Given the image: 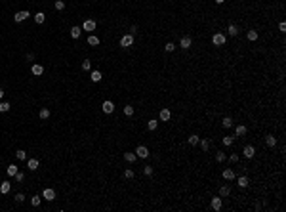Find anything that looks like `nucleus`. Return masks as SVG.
Returning a JSON list of instances; mask_svg holds the SVG:
<instances>
[{
    "instance_id": "nucleus-37",
    "label": "nucleus",
    "mask_w": 286,
    "mask_h": 212,
    "mask_svg": "<svg viewBox=\"0 0 286 212\" xmlns=\"http://www.w3.org/2000/svg\"><path fill=\"white\" fill-rule=\"evenodd\" d=\"M40 201H42V197H38V195H34V197L31 199V205H33V206H38V205H40Z\"/></svg>"
},
{
    "instance_id": "nucleus-8",
    "label": "nucleus",
    "mask_w": 286,
    "mask_h": 212,
    "mask_svg": "<svg viewBox=\"0 0 286 212\" xmlns=\"http://www.w3.org/2000/svg\"><path fill=\"white\" fill-rule=\"evenodd\" d=\"M158 117H160V121H162V122H168L172 118V113H170V109H166V107H164V109H160V115Z\"/></svg>"
},
{
    "instance_id": "nucleus-31",
    "label": "nucleus",
    "mask_w": 286,
    "mask_h": 212,
    "mask_svg": "<svg viewBox=\"0 0 286 212\" xmlns=\"http://www.w3.org/2000/svg\"><path fill=\"white\" fill-rule=\"evenodd\" d=\"M248 40H252V42H254V40H258V31H254V29L248 31Z\"/></svg>"
},
{
    "instance_id": "nucleus-45",
    "label": "nucleus",
    "mask_w": 286,
    "mask_h": 212,
    "mask_svg": "<svg viewBox=\"0 0 286 212\" xmlns=\"http://www.w3.org/2000/svg\"><path fill=\"white\" fill-rule=\"evenodd\" d=\"M143 172L147 174V176H153V166H145V168H143Z\"/></svg>"
},
{
    "instance_id": "nucleus-14",
    "label": "nucleus",
    "mask_w": 286,
    "mask_h": 212,
    "mask_svg": "<svg viewBox=\"0 0 286 212\" xmlns=\"http://www.w3.org/2000/svg\"><path fill=\"white\" fill-rule=\"evenodd\" d=\"M265 143H267L269 147H275L277 145V138H275L273 134H269V136H265Z\"/></svg>"
},
{
    "instance_id": "nucleus-48",
    "label": "nucleus",
    "mask_w": 286,
    "mask_h": 212,
    "mask_svg": "<svg viewBox=\"0 0 286 212\" xmlns=\"http://www.w3.org/2000/svg\"><path fill=\"white\" fill-rule=\"evenodd\" d=\"M136 33H137V27H136V25H132V29H130V34H136Z\"/></svg>"
},
{
    "instance_id": "nucleus-9",
    "label": "nucleus",
    "mask_w": 286,
    "mask_h": 212,
    "mask_svg": "<svg viewBox=\"0 0 286 212\" xmlns=\"http://www.w3.org/2000/svg\"><path fill=\"white\" fill-rule=\"evenodd\" d=\"M31 73H33L34 76H40V75L44 73V67H42V65H38V63H34L33 67H31Z\"/></svg>"
},
{
    "instance_id": "nucleus-41",
    "label": "nucleus",
    "mask_w": 286,
    "mask_h": 212,
    "mask_svg": "<svg viewBox=\"0 0 286 212\" xmlns=\"http://www.w3.org/2000/svg\"><path fill=\"white\" fill-rule=\"evenodd\" d=\"M13 178H15V182H23V180H25V174H23V172H19V170H17V174H15Z\"/></svg>"
},
{
    "instance_id": "nucleus-28",
    "label": "nucleus",
    "mask_w": 286,
    "mask_h": 212,
    "mask_svg": "<svg viewBox=\"0 0 286 212\" xmlns=\"http://www.w3.org/2000/svg\"><path fill=\"white\" fill-rule=\"evenodd\" d=\"M80 33H82V29H80V27H72V29H71V37H72V38H78V37H80Z\"/></svg>"
},
{
    "instance_id": "nucleus-26",
    "label": "nucleus",
    "mask_w": 286,
    "mask_h": 212,
    "mask_svg": "<svg viewBox=\"0 0 286 212\" xmlns=\"http://www.w3.org/2000/svg\"><path fill=\"white\" fill-rule=\"evenodd\" d=\"M10 109H12V105L8 101H0V113H8Z\"/></svg>"
},
{
    "instance_id": "nucleus-38",
    "label": "nucleus",
    "mask_w": 286,
    "mask_h": 212,
    "mask_svg": "<svg viewBox=\"0 0 286 212\" xmlns=\"http://www.w3.org/2000/svg\"><path fill=\"white\" fill-rule=\"evenodd\" d=\"M54 6H55V10H65V2L63 0H55Z\"/></svg>"
},
{
    "instance_id": "nucleus-27",
    "label": "nucleus",
    "mask_w": 286,
    "mask_h": 212,
    "mask_svg": "<svg viewBox=\"0 0 286 212\" xmlns=\"http://www.w3.org/2000/svg\"><path fill=\"white\" fill-rule=\"evenodd\" d=\"M221 126H223V128H231V126H233V118H231V117H225V118L221 121Z\"/></svg>"
},
{
    "instance_id": "nucleus-34",
    "label": "nucleus",
    "mask_w": 286,
    "mask_h": 212,
    "mask_svg": "<svg viewBox=\"0 0 286 212\" xmlns=\"http://www.w3.org/2000/svg\"><path fill=\"white\" fill-rule=\"evenodd\" d=\"M15 157H17V159H19V161H25V159H27V153H25V151H23V149H19V151H17V153H15Z\"/></svg>"
},
{
    "instance_id": "nucleus-35",
    "label": "nucleus",
    "mask_w": 286,
    "mask_h": 212,
    "mask_svg": "<svg viewBox=\"0 0 286 212\" xmlns=\"http://www.w3.org/2000/svg\"><path fill=\"white\" fill-rule=\"evenodd\" d=\"M200 147H202V151H208L210 149V142L208 139H200Z\"/></svg>"
},
{
    "instance_id": "nucleus-23",
    "label": "nucleus",
    "mask_w": 286,
    "mask_h": 212,
    "mask_svg": "<svg viewBox=\"0 0 286 212\" xmlns=\"http://www.w3.org/2000/svg\"><path fill=\"white\" fill-rule=\"evenodd\" d=\"M237 184H238V187H246V185H248V178H246V176H238Z\"/></svg>"
},
{
    "instance_id": "nucleus-18",
    "label": "nucleus",
    "mask_w": 286,
    "mask_h": 212,
    "mask_svg": "<svg viewBox=\"0 0 286 212\" xmlns=\"http://www.w3.org/2000/svg\"><path fill=\"white\" fill-rule=\"evenodd\" d=\"M235 134H237V138H242L244 134H246V126H244V124H238V126L235 128Z\"/></svg>"
},
{
    "instance_id": "nucleus-44",
    "label": "nucleus",
    "mask_w": 286,
    "mask_h": 212,
    "mask_svg": "<svg viewBox=\"0 0 286 212\" xmlns=\"http://www.w3.org/2000/svg\"><path fill=\"white\" fill-rule=\"evenodd\" d=\"M15 201H17V203H23V201H25V195H23V193H17V195H15Z\"/></svg>"
},
{
    "instance_id": "nucleus-5",
    "label": "nucleus",
    "mask_w": 286,
    "mask_h": 212,
    "mask_svg": "<svg viewBox=\"0 0 286 212\" xmlns=\"http://www.w3.org/2000/svg\"><path fill=\"white\" fill-rule=\"evenodd\" d=\"M29 15H31V13L25 12V10H23V12H17V13L13 15V21H15V23H21V21H25V19L29 17Z\"/></svg>"
},
{
    "instance_id": "nucleus-33",
    "label": "nucleus",
    "mask_w": 286,
    "mask_h": 212,
    "mask_svg": "<svg viewBox=\"0 0 286 212\" xmlns=\"http://www.w3.org/2000/svg\"><path fill=\"white\" fill-rule=\"evenodd\" d=\"M48 117H50V109H46V107H44V109H40V118H42V121H46Z\"/></svg>"
},
{
    "instance_id": "nucleus-30",
    "label": "nucleus",
    "mask_w": 286,
    "mask_h": 212,
    "mask_svg": "<svg viewBox=\"0 0 286 212\" xmlns=\"http://www.w3.org/2000/svg\"><path fill=\"white\" fill-rule=\"evenodd\" d=\"M157 126H158V122H157V121H155V118H151V121L147 122V128H149V130H151V132H153V130H157Z\"/></svg>"
},
{
    "instance_id": "nucleus-42",
    "label": "nucleus",
    "mask_w": 286,
    "mask_h": 212,
    "mask_svg": "<svg viewBox=\"0 0 286 212\" xmlns=\"http://www.w3.org/2000/svg\"><path fill=\"white\" fill-rule=\"evenodd\" d=\"M223 145H233V138L231 136H225V138H223Z\"/></svg>"
},
{
    "instance_id": "nucleus-15",
    "label": "nucleus",
    "mask_w": 286,
    "mask_h": 212,
    "mask_svg": "<svg viewBox=\"0 0 286 212\" xmlns=\"http://www.w3.org/2000/svg\"><path fill=\"white\" fill-rule=\"evenodd\" d=\"M231 195V187L229 185H221L220 187V197H229Z\"/></svg>"
},
{
    "instance_id": "nucleus-16",
    "label": "nucleus",
    "mask_w": 286,
    "mask_h": 212,
    "mask_svg": "<svg viewBox=\"0 0 286 212\" xmlns=\"http://www.w3.org/2000/svg\"><path fill=\"white\" fill-rule=\"evenodd\" d=\"M227 33H229V37H237L238 33H240V29L237 27V25H229V29H227Z\"/></svg>"
},
{
    "instance_id": "nucleus-47",
    "label": "nucleus",
    "mask_w": 286,
    "mask_h": 212,
    "mask_svg": "<svg viewBox=\"0 0 286 212\" xmlns=\"http://www.w3.org/2000/svg\"><path fill=\"white\" fill-rule=\"evenodd\" d=\"M279 29H280V33H284V31H286V23L280 21V23H279Z\"/></svg>"
},
{
    "instance_id": "nucleus-25",
    "label": "nucleus",
    "mask_w": 286,
    "mask_h": 212,
    "mask_svg": "<svg viewBox=\"0 0 286 212\" xmlns=\"http://www.w3.org/2000/svg\"><path fill=\"white\" fill-rule=\"evenodd\" d=\"M136 159H137L136 153H124V161H126V163H134Z\"/></svg>"
},
{
    "instance_id": "nucleus-3",
    "label": "nucleus",
    "mask_w": 286,
    "mask_h": 212,
    "mask_svg": "<svg viewBox=\"0 0 286 212\" xmlns=\"http://www.w3.org/2000/svg\"><path fill=\"white\" fill-rule=\"evenodd\" d=\"M101 109H103V113H107V115H111V113L114 111V103L107 100V101H103V103H101Z\"/></svg>"
},
{
    "instance_id": "nucleus-2",
    "label": "nucleus",
    "mask_w": 286,
    "mask_h": 212,
    "mask_svg": "<svg viewBox=\"0 0 286 212\" xmlns=\"http://www.w3.org/2000/svg\"><path fill=\"white\" fill-rule=\"evenodd\" d=\"M225 40H227V37L223 33H216L214 37H212V42H214L216 46H223V44H225Z\"/></svg>"
},
{
    "instance_id": "nucleus-13",
    "label": "nucleus",
    "mask_w": 286,
    "mask_h": 212,
    "mask_svg": "<svg viewBox=\"0 0 286 212\" xmlns=\"http://www.w3.org/2000/svg\"><path fill=\"white\" fill-rule=\"evenodd\" d=\"M38 159H27V168H31V170H36L38 168Z\"/></svg>"
},
{
    "instance_id": "nucleus-32",
    "label": "nucleus",
    "mask_w": 286,
    "mask_h": 212,
    "mask_svg": "<svg viewBox=\"0 0 286 212\" xmlns=\"http://www.w3.org/2000/svg\"><path fill=\"white\" fill-rule=\"evenodd\" d=\"M225 159H227L225 153H223V151H217V155H216V161H217V163H223Z\"/></svg>"
},
{
    "instance_id": "nucleus-29",
    "label": "nucleus",
    "mask_w": 286,
    "mask_h": 212,
    "mask_svg": "<svg viewBox=\"0 0 286 212\" xmlns=\"http://www.w3.org/2000/svg\"><path fill=\"white\" fill-rule=\"evenodd\" d=\"M6 172H8V176H15L17 174V166H15V164H10V166L6 168Z\"/></svg>"
},
{
    "instance_id": "nucleus-39",
    "label": "nucleus",
    "mask_w": 286,
    "mask_h": 212,
    "mask_svg": "<svg viewBox=\"0 0 286 212\" xmlns=\"http://www.w3.org/2000/svg\"><path fill=\"white\" fill-rule=\"evenodd\" d=\"M82 69H84V71H90V69H92L90 59H84V61H82Z\"/></svg>"
},
{
    "instance_id": "nucleus-20",
    "label": "nucleus",
    "mask_w": 286,
    "mask_h": 212,
    "mask_svg": "<svg viewBox=\"0 0 286 212\" xmlns=\"http://www.w3.org/2000/svg\"><path fill=\"white\" fill-rule=\"evenodd\" d=\"M88 44H90V46H99V38H97L96 34L90 33V37H88Z\"/></svg>"
},
{
    "instance_id": "nucleus-7",
    "label": "nucleus",
    "mask_w": 286,
    "mask_h": 212,
    "mask_svg": "<svg viewBox=\"0 0 286 212\" xmlns=\"http://www.w3.org/2000/svg\"><path fill=\"white\" fill-rule=\"evenodd\" d=\"M136 155H137L139 159H147V157H149V149L145 147V145H139V147L136 149Z\"/></svg>"
},
{
    "instance_id": "nucleus-50",
    "label": "nucleus",
    "mask_w": 286,
    "mask_h": 212,
    "mask_svg": "<svg viewBox=\"0 0 286 212\" xmlns=\"http://www.w3.org/2000/svg\"><path fill=\"white\" fill-rule=\"evenodd\" d=\"M2 96H4V90H2V88H0V97H2Z\"/></svg>"
},
{
    "instance_id": "nucleus-36",
    "label": "nucleus",
    "mask_w": 286,
    "mask_h": 212,
    "mask_svg": "<svg viewBox=\"0 0 286 212\" xmlns=\"http://www.w3.org/2000/svg\"><path fill=\"white\" fill-rule=\"evenodd\" d=\"M124 115H126V117H132V115H134V107H132V105H126V107H124Z\"/></svg>"
},
{
    "instance_id": "nucleus-21",
    "label": "nucleus",
    "mask_w": 286,
    "mask_h": 212,
    "mask_svg": "<svg viewBox=\"0 0 286 212\" xmlns=\"http://www.w3.org/2000/svg\"><path fill=\"white\" fill-rule=\"evenodd\" d=\"M212 208H214V210H221V199L220 197L212 199Z\"/></svg>"
},
{
    "instance_id": "nucleus-22",
    "label": "nucleus",
    "mask_w": 286,
    "mask_h": 212,
    "mask_svg": "<svg viewBox=\"0 0 286 212\" xmlns=\"http://www.w3.org/2000/svg\"><path fill=\"white\" fill-rule=\"evenodd\" d=\"M187 142H189V145H199L200 138L196 136V134H191V136H189V139H187Z\"/></svg>"
},
{
    "instance_id": "nucleus-19",
    "label": "nucleus",
    "mask_w": 286,
    "mask_h": 212,
    "mask_svg": "<svg viewBox=\"0 0 286 212\" xmlns=\"http://www.w3.org/2000/svg\"><path fill=\"white\" fill-rule=\"evenodd\" d=\"M10 189H12V185H10V182H2L0 184V193H10Z\"/></svg>"
},
{
    "instance_id": "nucleus-49",
    "label": "nucleus",
    "mask_w": 286,
    "mask_h": 212,
    "mask_svg": "<svg viewBox=\"0 0 286 212\" xmlns=\"http://www.w3.org/2000/svg\"><path fill=\"white\" fill-rule=\"evenodd\" d=\"M223 2H225V0H216V4H223Z\"/></svg>"
},
{
    "instance_id": "nucleus-24",
    "label": "nucleus",
    "mask_w": 286,
    "mask_h": 212,
    "mask_svg": "<svg viewBox=\"0 0 286 212\" xmlns=\"http://www.w3.org/2000/svg\"><path fill=\"white\" fill-rule=\"evenodd\" d=\"M101 79H103L101 71H92V82H99Z\"/></svg>"
},
{
    "instance_id": "nucleus-43",
    "label": "nucleus",
    "mask_w": 286,
    "mask_h": 212,
    "mask_svg": "<svg viewBox=\"0 0 286 212\" xmlns=\"http://www.w3.org/2000/svg\"><path fill=\"white\" fill-rule=\"evenodd\" d=\"M124 178L132 180V178H134V170H126V172H124Z\"/></svg>"
},
{
    "instance_id": "nucleus-1",
    "label": "nucleus",
    "mask_w": 286,
    "mask_h": 212,
    "mask_svg": "<svg viewBox=\"0 0 286 212\" xmlns=\"http://www.w3.org/2000/svg\"><path fill=\"white\" fill-rule=\"evenodd\" d=\"M132 44H134V34H122V38H120L122 48H130Z\"/></svg>"
},
{
    "instance_id": "nucleus-4",
    "label": "nucleus",
    "mask_w": 286,
    "mask_h": 212,
    "mask_svg": "<svg viewBox=\"0 0 286 212\" xmlns=\"http://www.w3.org/2000/svg\"><path fill=\"white\" fill-rule=\"evenodd\" d=\"M42 199H46V201H54V199H55V191L50 189V187H44V191H42Z\"/></svg>"
},
{
    "instance_id": "nucleus-11",
    "label": "nucleus",
    "mask_w": 286,
    "mask_h": 212,
    "mask_svg": "<svg viewBox=\"0 0 286 212\" xmlns=\"http://www.w3.org/2000/svg\"><path fill=\"white\" fill-rule=\"evenodd\" d=\"M82 29H84V31H90V33H92V31L96 29V21H93V19H86L84 25H82Z\"/></svg>"
},
{
    "instance_id": "nucleus-12",
    "label": "nucleus",
    "mask_w": 286,
    "mask_h": 212,
    "mask_svg": "<svg viewBox=\"0 0 286 212\" xmlns=\"http://www.w3.org/2000/svg\"><path fill=\"white\" fill-rule=\"evenodd\" d=\"M34 21L38 23V25H42V23L46 21V13H44V12H36V13H34Z\"/></svg>"
},
{
    "instance_id": "nucleus-40",
    "label": "nucleus",
    "mask_w": 286,
    "mask_h": 212,
    "mask_svg": "<svg viewBox=\"0 0 286 212\" xmlns=\"http://www.w3.org/2000/svg\"><path fill=\"white\" fill-rule=\"evenodd\" d=\"M164 50H166V52H168V54H170V52H174V50H175V44H172V42H166Z\"/></svg>"
},
{
    "instance_id": "nucleus-6",
    "label": "nucleus",
    "mask_w": 286,
    "mask_h": 212,
    "mask_svg": "<svg viewBox=\"0 0 286 212\" xmlns=\"http://www.w3.org/2000/svg\"><path fill=\"white\" fill-rule=\"evenodd\" d=\"M191 44H193V38H191V37H181L179 46H181L183 50H189V48H191Z\"/></svg>"
},
{
    "instance_id": "nucleus-46",
    "label": "nucleus",
    "mask_w": 286,
    "mask_h": 212,
    "mask_svg": "<svg viewBox=\"0 0 286 212\" xmlns=\"http://www.w3.org/2000/svg\"><path fill=\"white\" fill-rule=\"evenodd\" d=\"M229 161H231V163H238V155H235V153H233L231 157H229Z\"/></svg>"
},
{
    "instance_id": "nucleus-10",
    "label": "nucleus",
    "mask_w": 286,
    "mask_h": 212,
    "mask_svg": "<svg viewBox=\"0 0 286 212\" xmlns=\"http://www.w3.org/2000/svg\"><path fill=\"white\" fill-rule=\"evenodd\" d=\"M242 153H244V157H246V159H252L254 155H256V149H254V145H246Z\"/></svg>"
},
{
    "instance_id": "nucleus-17",
    "label": "nucleus",
    "mask_w": 286,
    "mask_h": 212,
    "mask_svg": "<svg viewBox=\"0 0 286 212\" xmlns=\"http://www.w3.org/2000/svg\"><path fill=\"white\" fill-rule=\"evenodd\" d=\"M223 178L227 180V182H231V180H235V172H233L231 168H227V170H223Z\"/></svg>"
}]
</instances>
